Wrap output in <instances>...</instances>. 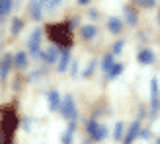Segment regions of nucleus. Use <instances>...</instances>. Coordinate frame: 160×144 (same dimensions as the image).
<instances>
[{"mask_svg": "<svg viewBox=\"0 0 160 144\" xmlns=\"http://www.w3.org/2000/svg\"><path fill=\"white\" fill-rule=\"evenodd\" d=\"M70 26H72V23H62V26L57 23V26H49L47 31H49V35H51L53 41L68 47L70 45Z\"/></svg>", "mask_w": 160, "mask_h": 144, "instance_id": "obj_1", "label": "nucleus"}, {"mask_svg": "<svg viewBox=\"0 0 160 144\" xmlns=\"http://www.w3.org/2000/svg\"><path fill=\"white\" fill-rule=\"evenodd\" d=\"M59 111H61V115L68 119V121H76V105H74V101H72V95H65L61 101V105H59Z\"/></svg>", "mask_w": 160, "mask_h": 144, "instance_id": "obj_2", "label": "nucleus"}, {"mask_svg": "<svg viewBox=\"0 0 160 144\" xmlns=\"http://www.w3.org/2000/svg\"><path fill=\"white\" fill-rule=\"evenodd\" d=\"M88 132H90V137L94 140H103L108 137V127L96 123V121H90V123H88Z\"/></svg>", "mask_w": 160, "mask_h": 144, "instance_id": "obj_3", "label": "nucleus"}, {"mask_svg": "<svg viewBox=\"0 0 160 144\" xmlns=\"http://www.w3.org/2000/svg\"><path fill=\"white\" fill-rule=\"evenodd\" d=\"M39 45H41V29H35L33 33L29 35V41H28V47H29V55H39Z\"/></svg>", "mask_w": 160, "mask_h": 144, "instance_id": "obj_4", "label": "nucleus"}, {"mask_svg": "<svg viewBox=\"0 0 160 144\" xmlns=\"http://www.w3.org/2000/svg\"><path fill=\"white\" fill-rule=\"evenodd\" d=\"M43 6L39 0H31V4H29V14H31V18L33 20H41L43 18Z\"/></svg>", "mask_w": 160, "mask_h": 144, "instance_id": "obj_5", "label": "nucleus"}, {"mask_svg": "<svg viewBox=\"0 0 160 144\" xmlns=\"http://www.w3.org/2000/svg\"><path fill=\"white\" fill-rule=\"evenodd\" d=\"M137 60L141 62V65H152V62H154V53L150 49H142L137 55Z\"/></svg>", "mask_w": 160, "mask_h": 144, "instance_id": "obj_6", "label": "nucleus"}, {"mask_svg": "<svg viewBox=\"0 0 160 144\" xmlns=\"http://www.w3.org/2000/svg\"><path fill=\"white\" fill-rule=\"evenodd\" d=\"M139 131H141V123H139V121H135V123L129 127V132H127V137H125V144H133V140L137 138Z\"/></svg>", "mask_w": 160, "mask_h": 144, "instance_id": "obj_7", "label": "nucleus"}, {"mask_svg": "<svg viewBox=\"0 0 160 144\" xmlns=\"http://www.w3.org/2000/svg\"><path fill=\"white\" fill-rule=\"evenodd\" d=\"M12 65H14L16 68H26V66H28V55L23 53V51L16 53L14 59H12Z\"/></svg>", "mask_w": 160, "mask_h": 144, "instance_id": "obj_8", "label": "nucleus"}, {"mask_svg": "<svg viewBox=\"0 0 160 144\" xmlns=\"http://www.w3.org/2000/svg\"><path fill=\"white\" fill-rule=\"evenodd\" d=\"M108 29L111 31V33H121L123 22L119 20V18H109V20H108Z\"/></svg>", "mask_w": 160, "mask_h": 144, "instance_id": "obj_9", "label": "nucleus"}, {"mask_svg": "<svg viewBox=\"0 0 160 144\" xmlns=\"http://www.w3.org/2000/svg\"><path fill=\"white\" fill-rule=\"evenodd\" d=\"M47 99H49V107H51V111H55V109H59V105H61V95H59V92H49V95H47Z\"/></svg>", "mask_w": 160, "mask_h": 144, "instance_id": "obj_10", "label": "nucleus"}, {"mask_svg": "<svg viewBox=\"0 0 160 144\" xmlns=\"http://www.w3.org/2000/svg\"><path fill=\"white\" fill-rule=\"evenodd\" d=\"M39 2H41V6H43L45 12H55L62 0H39Z\"/></svg>", "mask_w": 160, "mask_h": 144, "instance_id": "obj_11", "label": "nucleus"}, {"mask_svg": "<svg viewBox=\"0 0 160 144\" xmlns=\"http://www.w3.org/2000/svg\"><path fill=\"white\" fill-rule=\"evenodd\" d=\"M68 62H70V53L65 49L62 55H61V60H59V72H65L68 68Z\"/></svg>", "mask_w": 160, "mask_h": 144, "instance_id": "obj_12", "label": "nucleus"}, {"mask_svg": "<svg viewBox=\"0 0 160 144\" xmlns=\"http://www.w3.org/2000/svg\"><path fill=\"white\" fill-rule=\"evenodd\" d=\"M10 65H12V59H10V57H6V59L2 60V65H0V78H2V80H6L8 70H10Z\"/></svg>", "mask_w": 160, "mask_h": 144, "instance_id": "obj_13", "label": "nucleus"}, {"mask_svg": "<svg viewBox=\"0 0 160 144\" xmlns=\"http://www.w3.org/2000/svg\"><path fill=\"white\" fill-rule=\"evenodd\" d=\"M96 35H98V29H96L94 26H84L82 27V37L84 39H94Z\"/></svg>", "mask_w": 160, "mask_h": 144, "instance_id": "obj_14", "label": "nucleus"}, {"mask_svg": "<svg viewBox=\"0 0 160 144\" xmlns=\"http://www.w3.org/2000/svg\"><path fill=\"white\" fill-rule=\"evenodd\" d=\"M41 57H43V60L47 62V65H49V62H53L55 59H57V49H53V47L51 49H45V53L41 55Z\"/></svg>", "mask_w": 160, "mask_h": 144, "instance_id": "obj_15", "label": "nucleus"}, {"mask_svg": "<svg viewBox=\"0 0 160 144\" xmlns=\"http://www.w3.org/2000/svg\"><path fill=\"white\" fill-rule=\"evenodd\" d=\"M113 65H115V62H113V53H111V55H106V57H103V60H102V68L106 70V74L109 72V68L113 66Z\"/></svg>", "mask_w": 160, "mask_h": 144, "instance_id": "obj_16", "label": "nucleus"}, {"mask_svg": "<svg viewBox=\"0 0 160 144\" xmlns=\"http://www.w3.org/2000/svg\"><path fill=\"white\" fill-rule=\"evenodd\" d=\"M10 10H12V0H0V18H4Z\"/></svg>", "mask_w": 160, "mask_h": 144, "instance_id": "obj_17", "label": "nucleus"}, {"mask_svg": "<svg viewBox=\"0 0 160 144\" xmlns=\"http://www.w3.org/2000/svg\"><path fill=\"white\" fill-rule=\"evenodd\" d=\"M121 72H123V65H119V62H115V65L109 68L108 76H109V78H117L119 74H121Z\"/></svg>", "mask_w": 160, "mask_h": 144, "instance_id": "obj_18", "label": "nucleus"}, {"mask_svg": "<svg viewBox=\"0 0 160 144\" xmlns=\"http://www.w3.org/2000/svg\"><path fill=\"white\" fill-rule=\"evenodd\" d=\"M158 94H160V86H158V80L154 78L152 82H150V98L158 99Z\"/></svg>", "mask_w": 160, "mask_h": 144, "instance_id": "obj_19", "label": "nucleus"}, {"mask_svg": "<svg viewBox=\"0 0 160 144\" xmlns=\"http://www.w3.org/2000/svg\"><path fill=\"white\" fill-rule=\"evenodd\" d=\"M125 14H127V23H129V26H135V23H137V16H135V12L131 10V8H125Z\"/></svg>", "mask_w": 160, "mask_h": 144, "instance_id": "obj_20", "label": "nucleus"}, {"mask_svg": "<svg viewBox=\"0 0 160 144\" xmlns=\"http://www.w3.org/2000/svg\"><path fill=\"white\" fill-rule=\"evenodd\" d=\"M23 27V23H22V20L20 18H14V22H12V33L16 35V33H20V29Z\"/></svg>", "mask_w": 160, "mask_h": 144, "instance_id": "obj_21", "label": "nucleus"}, {"mask_svg": "<svg viewBox=\"0 0 160 144\" xmlns=\"http://www.w3.org/2000/svg\"><path fill=\"white\" fill-rule=\"evenodd\" d=\"M121 134H123V123H117V125H115L113 138H115V140H121Z\"/></svg>", "mask_w": 160, "mask_h": 144, "instance_id": "obj_22", "label": "nucleus"}, {"mask_svg": "<svg viewBox=\"0 0 160 144\" xmlns=\"http://www.w3.org/2000/svg\"><path fill=\"white\" fill-rule=\"evenodd\" d=\"M123 47H125V41H123V39H119V41L113 45V55H119V53H121V49H123Z\"/></svg>", "mask_w": 160, "mask_h": 144, "instance_id": "obj_23", "label": "nucleus"}, {"mask_svg": "<svg viewBox=\"0 0 160 144\" xmlns=\"http://www.w3.org/2000/svg\"><path fill=\"white\" fill-rule=\"evenodd\" d=\"M62 144H72V131H67V134L62 137Z\"/></svg>", "mask_w": 160, "mask_h": 144, "instance_id": "obj_24", "label": "nucleus"}, {"mask_svg": "<svg viewBox=\"0 0 160 144\" xmlns=\"http://www.w3.org/2000/svg\"><path fill=\"white\" fill-rule=\"evenodd\" d=\"M139 2L145 6V8H152L154 6V0H139Z\"/></svg>", "mask_w": 160, "mask_h": 144, "instance_id": "obj_25", "label": "nucleus"}, {"mask_svg": "<svg viewBox=\"0 0 160 144\" xmlns=\"http://www.w3.org/2000/svg\"><path fill=\"white\" fill-rule=\"evenodd\" d=\"M94 68H96V62L92 60V65H90V68H88V70H86V74H84V76H90V74H92V72H94Z\"/></svg>", "mask_w": 160, "mask_h": 144, "instance_id": "obj_26", "label": "nucleus"}, {"mask_svg": "<svg viewBox=\"0 0 160 144\" xmlns=\"http://www.w3.org/2000/svg\"><path fill=\"white\" fill-rule=\"evenodd\" d=\"M76 72H78V62H74V65H72V74L76 76Z\"/></svg>", "mask_w": 160, "mask_h": 144, "instance_id": "obj_27", "label": "nucleus"}, {"mask_svg": "<svg viewBox=\"0 0 160 144\" xmlns=\"http://www.w3.org/2000/svg\"><path fill=\"white\" fill-rule=\"evenodd\" d=\"M88 2H90V0H78V4H82V6H86Z\"/></svg>", "mask_w": 160, "mask_h": 144, "instance_id": "obj_28", "label": "nucleus"}, {"mask_svg": "<svg viewBox=\"0 0 160 144\" xmlns=\"http://www.w3.org/2000/svg\"><path fill=\"white\" fill-rule=\"evenodd\" d=\"M156 144H160V137H158V140H156Z\"/></svg>", "mask_w": 160, "mask_h": 144, "instance_id": "obj_29", "label": "nucleus"}, {"mask_svg": "<svg viewBox=\"0 0 160 144\" xmlns=\"http://www.w3.org/2000/svg\"><path fill=\"white\" fill-rule=\"evenodd\" d=\"M158 18H160V14H158Z\"/></svg>", "mask_w": 160, "mask_h": 144, "instance_id": "obj_30", "label": "nucleus"}]
</instances>
